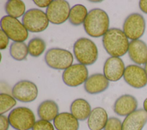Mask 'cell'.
I'll list each match as a JSON object with an SVG mask.
<instances>
[{
  "label": "cell",
  "mask_w": 147,
  "mask_h": 130,
  "mask_svg": "<svg viewBox=\"0 0 147 130\" xmlns=\"http://www.w3.org/2000/svg\"><path fill=\"white\" fill-rule=\"evenodd\" d=\"M102 43L106 52L111 57H119L128 51L129 42L124 32L118 28H111L103 36Z\"/></svg>",
  "instance_id": "6da1fadb"
},
{
  "label": "cell",
  "mask_w": 147,
  "mask_h": 130,
  "mask_svg": "<svg viewBox=\"0 0 147 130\" xmlns=\"http://www.w3.org/2000/svg\"><path fill=\"white\" fill-rule=\"evenodd\" d=\"M109 17L103 10L95 8L90 10L83 23L86 33L90 37L97 38L103 36L108 31Z\"/></svg>",
  "instance_id": "7a4b0ae2"
},
{
  "label": "cell",
  "mask_w": 147,
  "mask_h": 130,
  "mask_svg": "<svg viewBox=\"0 0 147 130\" xmlns=\"http://www.w3.org/2000/svg\"><path fill=\"white\" fill-rule=\"evenodd\" d=\"M74 56L79 64L91 65L98 57V50L95 44L90 39L82 37L76 41L73 46Z\"/></svg>",
  "instance_id": "3957f363"
},
{
  "label": "cell",
  "mask_w": 147,
  "mask_h": 130,
  "mask_svg": "<svg viewBox=\"0 0 147 130\" xmlns=\"http://www.w3.org/2000/svg\"><path fill=\"white\" fill-rule=\"evenodd\" d=\"M10 125L16 130H29L35 123V116L29 108L18 107L12 109L8 115Z\"/></svg>",
  "instance_id": "277c9868"
},
{
  "label": "cell",
  "mask_w": 147,
  "mask_h": 130,
  "mask_svg": "<svg viewBox=\"0 0 147 130\" xmlns=\"http://www.w3.org/2000/svg\"><path fill=\"white\" fill-rule=\"evenodd\" d=\"M44 60L49 67L57 70H65L72 65L74 57L72 54L66 49L52 48L47 51Z\"/></svg>",
  "instance_id": "5b68a950"
},
{
  "label": "cell",
  "mask_w": 147,
  "mask_h": 130,
  "mask_svg": "<svg viewBox=\"0 0 147 130\" xmlns=\"http://www.w3.org/2000/svg\"><path fill=\"white\" fill-rule=\"evenodd\" d=\"M1 28L14 42H24L28 37V30L17 18L5 15L1 19Z\"/></svg>",
  "instance_id": "8992f818"
},
{
  "label": "cell",
  "mask_w": 147,
  "mask_h": 130,
  "mask_svg": "<svg viewBox=\"0 0 147 130\" xmlns=\"http://www.w3.org/2000/svg\"><path fill=\"white\" fill-rule=\"evenodd\" d=\"M47 14L38 9H30L26 11L22 18V23L28 30L38 33L45 30L49 25Z\"/></svg>",
  "instance_id": "52a82bcc"
},
{
  "label": "cell",
  "mask_w": 147,
  "mask_h": 130,
  "mask_svg": "<svg viewBox=\"0 0 147 130\" xmlns=\"http://www.w3.org/2000/svg\"><path fill=\"white\" fill-rule=\"evenodd\" d=\"M146 27L145 20L142 15L138 13L129 14L124 21L123 31L127 38L137 40L144 34Z\"/></svg>",
  "instance_id": "ba28073f"
},
{
  "label": "cell",
  "mask_w": 147,
  "mask_h": 130,
  "mask_svg": "<svg viewBox=\"0 0 147 130\" xmlns=\"http://www.w3.org/2000/svg\"><path fill=\"white\" fill-rule=\"evenodd\" d=\"M70 10V5L67 1L54 0L47 8L45 13L51 23L60 25L69 18Z\"/></svg>",
  "instance_id": "9c48e42d"
},
{
  "label": "cell",
  "mask_w": 147,
  "mask_h": 130,
  "mask_svg": "<svg viewBox=\"0 0 147 130\" xmlns=\"http://www.w3.org/2000/svg\"><path fill=\"white\" fill-rule=\"evenodd\" d=\"M88 78V71L81 64H75L65 69L62 74L64 83L71 87H76L85 82Z\"/></svg>",
  "instance_id": "30bf717a"
},
{
  "label": "cell",
  "mask_w": 147,
  "mask_h": 130,
  "mask_svg": "<svg viewBox=\"0 0 147 130\" xmlns=\"http://www.w3.org/2000/svg\"><path fill=\"white\" fill-rule=\"evenodd\" d=\"M12 96L19 101L30 103L35 100L38 95L36 85L29 80H21L12 88Z\"/></svg>",
  "instance_id": "8fae6325"
},
{
  "label": "cell",
  "mask_w": 147,
  "mask_h": 130,
  "mask_svg": "<svg viewBox=\"0 0 147 130\" xmlns=\"http://www.w3.org/2000/svg\"><path fill=\"white\" fill-rule=\"evenodd\" d=\"M123 79L130 86L136 89L147 85V73L144 68L137 65H129L125 68Z\"/></svg>",
  "instance_id": "7c38bea8"
},
{
  "label": "cell",
  "mask_w": 147,
  "mask_h": 130,
  "mask_svg": "<svg viewBox=\"0 0 147 130\" xmlns=\"http://www.w3.org/2000/svg\"><path fill=\"white\" fill-rule=\"evenodd\" d=\"M125 66L123 60L117 57H110L105 62L103 74L110 81H117L123 76Z\"/></svg>",
  "instance_id": "4fadbf2b"
},
{
  "label": "cell",
  "mask_w": 147,
  "mask_h": 130,
  "mask_svg": "<svg viewBox=\"0 0 147 130\" xmlns=\"http://www.w3.org/2000/svg\"><path fill=\"white\" fill-rule=\"evenodd\" d=\"M138 101L136 98L128 94L119 96L113 106L114 112L118 116H126L137 110Z\"/></svg>",
  "instance_id": "5bb4252c"
},
{
  "label": "cell",
  "mask_w": 147,
  "mask_h": 130,
  "mask_svg": "<svg viewBox=\"0 0 147 130\" xmlns=\"http://www.w3.org/2000/svg\"><path fill=\"white\" fill-rule=\"evenodd\" d=\"M147 123V112L138 109L126 116L122 122V130H142Z\"/></svg>",
  "instance_id": "9a60e30c"
},
{
  "label": "cell",
  "mask_w": 147,
  "mask_h": 130,
  "mask_svg": "<svg viewBox=\"0 0 147 130\" xmlns=\"http://www.w3.org/2000/svg\"><path fill=\"white\" fill-rule=\"evenodd\" d=\"M109 85V81L104 74L95 73L88 77L84 84L86 92L91 94L100 93L106 90Z\"/></svg>",
  "instance_id": "2e32d148"
},
{
  "label": "cell",
  "mask_w": 147,
  "mask_h": 130,
  "mask_svg": "<svg viewBox=\"0 0 147 130\" xmlns=\"http://www.w3.org/2000/svg\"><path fill=\"white\" fill-rule=\"evenodd\" d=\"M128 54L130 60L138 65L145 64L147 62V45L141 40H133L129 42Z\"/></svg>",
  "instance_id": "e0dca14e"
},
{
  "label": "cell",
  "mask_w": 147,
  "mask_h": 130,
  "mask_svg": "<svg viewBox=\"0 0 147 130\" xmlns=\"http://www.w3.org/2000/svg\"><path fill=\"white\" fill-rule=\"evenodd\" d=\"M106 111L102 107H96L92 109L87 120V125L90 130H102L104 129L108 120Z\"/></svg>",
  "instance_id": "ac0fdd59"
},
{
  "label": "cell",
  "mask_w": 147,
  "mask_h": 130,
  "mask_svg": "<svg viewBox=\"0 0 147 130\" xmlns=\"http://www.w3.org/2000/svg\"><path fill=\"white\" fill-rule=\"evenodd\" d=\"M53 125L57 130H78V120L71 113L61 112L53 120Z\"/></svg>",
  "instance_id": "d6986e66"
},
{
  "label": "cell",
  "mask_w": 147,
  "mask_h": 130,
  "mask_svg": "<svg viewBox=\"0 0 147 130\" xmlns=\"http://www.w3.org/2000/svg\"><path fill=\"white\" fill-rule=\"evenodd\" d=\"M91 111L90 104L84 99H75L70 106L71 113L80 121H84L88 119Z\"/></svg>",
  "instance_id": "ffe728a7"
},
{
  "label": "cell",
  "mask_w": 147,
  "mask_h": 130,
  "mask_svg": "<svg viewBox=\"0 0 147 130\" xmlns=\"http://www.w3.org/2000/svg\"><path fill=\"white\" fill-rule=\"evenodd\" d=\"M58 114L59 107L57 103L52 100L43 101L37 108V115L42 120L52 121Z\"/></svg>",
  "instance_id": "44dd1931"
},
{
  "label": "cell",
  "mask_w": 147,
  "mask_h": 130,
  "mask_svg": "<svg viewBox=\"0 0 147 130\" xmlns=\"http://www.w3.org/2000/svg\"><path fill=\"white\" fill-rule=\"evenodd\" d=\"M88 11L86 7L81 4H77L73 6L70 10L69 15V22L74 26H79L83 23Z\"/></svg>",
  "instance_id": "7402d4cb"
},
{
  "label": "cell",
  "mask_w": 147,
  "mask_h": 130,
  "mask_svg": "<svg viewBox=\"0 0 147 130\" xmlns=\"http://www.w3.org/2000/svg\"><path fill=\"white\" fill-rule=\"evenodd\" d=\"M5 9L7 15L17 18L25 13V5L20 0H9L6 2Z\"/></svg>",
  "instance_id": "603a6c76"
},
{
  "label": "cell",
  "mask_w": 147,
  "mask_h": 130,
  "mask_svg": "<svg viewBox=\"0 0 147 130\" xmlns=\"http://www.w3.org/2000/svg\"><path fill=\"white\" fill-rule=\"evenodd\" d=\"M9 53L13 59L22 61L29 53L28 46L24 42H13L10 46Z\"/></svg>",
  "instance_id": "cb8c5ba5"
},
{
  "label": "cell",
  "mask_w": 147,
  "mask_h": 130,
  "mask_svg": "<svg viewBox=\"0 0 147 130\" xmlns=\"http://www.w3.org/2000/svg\"><path fill=\"white\" fill-rule=\"evenodd\" d=\"M46 48L45 41L41 38L34 37L31 39L28 44L29 54L34 57H37L43 53Z\"/></svg>",
  "instance_id": "d4e9b609"
},
{
  "label": "cell",
  "mask_w": 147,
  "mask_h": 130,
  "mask_svg": "<svg viewBox=\"0 0 147 130\" xmlns=\"http://www.w3.org/2000/svg\"><path fill=\"white\" fill-rule=\"evenodd\" d=\"M17 104L16 99L7 93L0 94V114L3 115L13 108Z\"/></svg>",
  "instance_id": "484cf974"
},
{
  "label": "cell",
  "mask_w": 147,
  "mask_h": 130,
  "mask_svg": "<svg viewBox=\"0 0 147 130\" xmlns=\"http://www.w3.org/2000/svg\"><path fill=\"white\" fill-rule=\"evenodd\" d=\"M103 130H122V123L117 117H110L108 119Z\"/></svg>",
  "instance_id": "4316f807"
},
{
  "label": "cell",
  "mask_w": 147,
  "mask_h": 130,
  "mask_svg": "<svg viewBox=\"0 0 147 130\" xmlns=\"http://www.w3.org/2000/svg\"><path fill=\"white\" fill-rule=\"evenodd\" d=\"M32 130H55V129L50 121L40 119L35 122Z\"/></svg>",
  "instance_id": "83f0119b"
},
{
  "label": "cell",
  "mask_w": 147,
  "mask_h": 130,
  "mask_svg": "<svg viewBox=\"0 0 147 130\" xmlns=\"http://www.w3.org/2000/svg\"><path fill=\"white\" fill-rule=\"evenodd\" d=\"M9 42V38L6 33L1 29L0 30V49L1 50L5 49Z\"/></svg>",
  "instance_id": "f1b7e54d"
},
{
  "label": "cell",
  "mask_w": 147,
  "mask_h": 130,
  "mask_svg": "<svg viewBox=\"0 0 147 130\" xmlns=\"http://www.w3.org/2000/svg\"><path fill=\"white\" fill-rule=\"evenodd\" d=\"M9 121L8 117L6 116L1 115L0 116V130H8L9 127Z\"/></svg>",
  "instance_id": "f546056e"
},
{
  "label": "cell",
  "mask_w": 147,
  "mask_h": 130,
  "mask_svg": "<svg viewBox=\"0 0 147 130\" xmlns=\"http://www.w3.org/2000/svg\"><path fill=\"white\" fill-rule=\"evenodd\" d=\"M52 1H47V0H41V1H36L34 0L33 2L36 5L40 7H48L49 5L51 3Z\"/></svg>",
  "instance_id": "4dcf8cb0"
},
{
  "label": "cell",
  "mask_w": 147,
  "mask_h": 130,
  "mask_svg": "<svg viewBox=\"0 0 147 130\" xmlns=\"http://www.w3.org/2000/svg\"><path fill=\"white\" fill-rule=\"evenodd\" d=\"M139 7L143 13L147 14V1L146 0L140 1Z\"/></svg>",
  "instance_id": "1f68e13d"
},
{
  "label": "cell",
  "mask_w": 147,
  "mask_h": 130,
  "mask_svg": "<svg viewBox=\"0 0 147 130\" xmlns=\"http://www.w3.org/2000/svg\"><path fill=\"white\" fill-rule=\"evenodd\" d=\"M143 107H144V110L147 112V98L144 100V103H143Z\"/></svg>",
  "instance_id": "d6a6232c"
},
{
  "label": "cell",
  "mask_w": 147,
  "mask_h": 130,
  "mask_svg": "<svg viewBox=\"0 0 147 130\" xmlns=\"http://www.w3.org/2000/svg\"><path fill=\"white\" fill-rule=\"evenodd\" d=\"M144 69H145V71H146V73H147V62H146V64H145Z\"/></svg>",
  "instance_id": "836d02e7"
}]
</instances>
